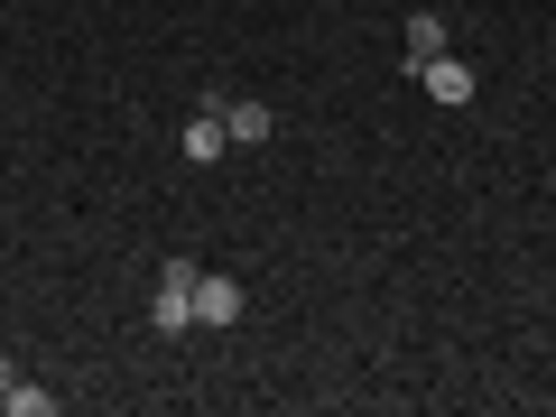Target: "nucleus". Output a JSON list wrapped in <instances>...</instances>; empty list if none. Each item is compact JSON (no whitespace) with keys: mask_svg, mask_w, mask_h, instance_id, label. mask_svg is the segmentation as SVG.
Listing matches in <instances>:
<instances>
[{"mask_svg":"<svg viewBox=\"0 0 556 417\" xmlns=\"http://www.w3.org/2000/svg\"><path fill=\"white\" fill-rule=\"evenodd\" d=\"M223 112V130H232V149H251V139H269V102H251V93H204Z\"/></svg>","mask_w":556,"mask_h":417,"instance_id":"20e7f679","label":"nucleus"},{"mask_svg":"<svg viewBox=\"0 0 556 417\" xmlns=\"http://www.w3.org/2000/svg\"><path fill=\"white\" fill-rule=\"evenodd\" d=\"M195 325H241V278L232 269H195Z\"/></svg>","mask_w":556,"mask_h":417,"instance_id":"f03ea898","label":"nucleus"},{"mask_svg":"<svg viewBox=\"0 0 556 417\" xmlns=\"http://www.w3.org/2000/svg\"><path fill=\"white\" fill-rule=\"evenodd\" d=\"M149 325H159V334H186V325H195V260H167V269H159Z\"/></svg>","mask_w":556,"mask_h":417,"instance_id":"f257e3e1","label":"nucleus"},{"mask_svg":"<svg viewBox=\"0 0 556 417\" xmlns=\"http://www.w3.org/2000/svg\"><path fill=\"white\" fill-rule=\"evenodd\" d=\"M0 399H10V417H47V408H56V399H47V390H28V380H10Z\"/></svg>","mask_w":556,"mask_h":417,"instance_id":"0eeeda50","label":"nucleus"},{"mask_svg":"<svg viewBox=\"0 0 556 417\" xmlns=\"http://www.w3.org/2000/svg\"><path fill=\"white\" fill-rule=\"evenodd\" d=\"M427 56H445V20H437V10H417V20H408V75Z\"/></svg>","mask_w":556,"mask_h":417,"instance_id":"423d86ee","label":"nucleus"},{"mask_svg":"<svg viewBox=\"0 0 556 417\" xmlns=\"http://www.w3.org/2000/svg\"><path fill=\"white\" fill-rule=\"evenodd\" d=\"M177 149H186V159H195V167H214L223 149H232V130H223V112H214V102H204V112H195V121H186V130H177Z\"/></svg>","mask_w":556,"mask_h":417,"instance_id":"39448f33","label":"nucleus"},{"mask_svg":"<svg viewBox=\"0 0 556 417\" xmlns=\"http://www.w3.org/2000/svg\"><path fill=\"white\" fill-rule=\"evenodd\" d=\"M417 84H427V102H445V112H455V102H473V65H464L455 47H445V56H427V65H417Z\"/></svg>","mask_w":556,"mask_h":417,"instance_id":"7ed1b4c3","label":"nucleus"}]
</instances>
